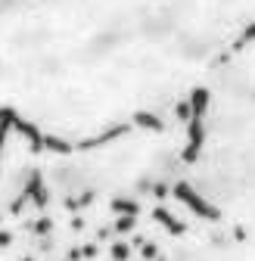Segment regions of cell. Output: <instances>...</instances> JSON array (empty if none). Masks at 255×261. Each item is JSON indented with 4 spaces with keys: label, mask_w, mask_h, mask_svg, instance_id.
I'll return each instance as SVG.
<instances>
[{
    "label": "cell",
    "mask_w": 255,
    "mask_h": 261,
    "mask_svg": "<svg viewBox=\"0 0 255 261\" xmlns=\"http://www.w3.org/2000/svg\"><path fill=\"white\" fill-rule=\"evenodd\" d=\"M13 127H16L19 134L31 143V149H35V152H41V149H44V134H41V130L31 124V121H25V118H19V115H16V118H13Z\"/></svg>",
    "instance_id": "cell-3"
},
{
    "label": "cell",
    "mask_w": 255,
    "mask_h": 261,
    "mask_svg": "<svg viewBox=\"0 0 255 261\" xmlns=\"http://www.w3.org/2000/svg\"><path fill=\"white\" fill-rule=\"evenodd\" d=\"M28 196L35 199L38 205H44L47 202V193H44V187H41V177L38 174H31V184H28Z\"/></svg>",
    "instance_id": "cell-7"
},
{
    "label": "cell",
    "mask_w": 255,
    "mask_h": 261,
    "mask_svg": "<svg viewBox=\"0 0 255 261\" xmlns=\"http://www.w3.org/2000/svg\"><path fill=\"white\" fill-rule=\"evenodd\" d=\"M112 258L115 261H128V258H131V249H128L124 243H118V246H112Z\"/></svg>",
    "instance_id": "cell-11"
},
{
    "label": "cell",
    "mask_w": 255,
    "mask_h": 261,
    "mask_svg": "<svg viewBox=\"0 0 255 261\" xmlns=\"http://www.w3.org/2000/svg\"><path fill=\"white\" fill-rule=\"evenodd\" d=\"M134 124L149 127V130H162V127H165L162 118H156V115H149V112H137V115H134Z\"/></svg>",
    "instance_id": "cell-6"
},
{
    "label": "cell",
    "mask_w": 255,
    "mask_h": 261,
    "mask_svg": "<svg viewBox=\"0 0 255 261\" xmlns=\"http://www.w3.org/2000/svg\"><path fill=\"white\" fill-rule=\"evenodd\" d=\"M152 221H159V224H165V227H168L171 233H184V230H187V227H184V224H181L177 218H171V215H168L165 208H152Z\"/></svg>",
    "instance_id": "cell-4"
},
{
    "label": "cell",
    "mask_w": 255,
    "mask_h": 261,
    "mask_svg": "<svg viewBox=\"0 0 255 261\" xmlns=\"http://www.w3.org/2000/svg\"><path fill=\"white\" fill-rule=\"evenodd\" d=\"M44 149H53V152H62V155H69V152H72V143L59 140V137H50V134H44Z\"/></svg>",
    "instance_id": "cell-8"
},
{
    "label": "cell",
    "mask_w": 255,
    "mask_h": 261,
    "mask_svg": "<svg viewBox=\"0 0 255 261\" xmlns=\"http://www.w3.org/2000/svg\"><path fill=\"white\" fill-rule=\"evenodd\" d=\"M249 41H255V22H252V25H249V28H246V31H243V38H240V41H237V47H246V44H249Z\"/></svg>",
    "instance_id": "cell-12"
},
{
    "label": "cell",
    "mask_w": 255,
    "mask_h": 261,
    "mask_svg": "<svg viewBox=\"0 0 255 261\" xmlns=\"http://www.w3.org/2000/svg\"><path fill=\"white\" fill-rule=\"evenodd\" d=\"M115 230H118V233H128V230H134V215H128V218H118V221H115Z\"/></svg>",
    "instance_id": "cell-10"
},
{
    "label": "cell",
    "mask_w": 255,
    "mask_h": 261,
    "mask_svg": "<svg viewBox=\"0 0 255 261\" xmlns=\"http://www.w3.org/2000/svg\"><path fill=\"white\" fill-rule=\"evenodd\" d=\"M177 115H181L184 121H190V103H177Z\"/></svg>",
    "instance_id": "cell-13"
},
{
    "label": "cell",
    "mask_w": 255,
    "mask_h": 261,
    "mask_svg": "<svg viewBox=\"0 0 255 261\" xmlns=\"http://www.w3.org/2000/svg\"><path fill=\"white\" fill-rule=\"evenodd\" d=\"M112 208L121 212V215H124V212H128V215H137V202H131V199H115Z\"/></svg>",
    "instance_id": "cell-9"
},
{
    "label": "cell",
    "mask_w": 255,
    "mask_h": 261,
    "mask_svg": "<svg viewBox=\"0 0 255 261\" xmlns=\"http://www.w3.org/2000/svg\"><path fill=\"white\" fill-rule=\"evenodd\" d=\"M124 130H131L128 124H115V127H109L106 134H100V137H93V140H87V143H81V146H100V143H109V140H115V137H121Z\"/></svg>",
    "instance_id": "cell-5"
},
{
    "label": "cell",
    "mask_w": 255,
    "mask_h": 261,
    "mask_svg": "<svg viewBox=\"0 0 255 261\" xmlns=\"http://www.w3.org/2000/svg\"><path fill=\"white\" fill-rule=\"evenodd\" d=\"M174 199L177 202H184L190 212H196L199 218H206V221H218L221 218V212L209 202V199H202V196L190 187V184H174Z\"/></svg>",
    "instance_id": "cell-1"
},
{
    "label": "cell",
    "mask_w": 255,
    "mask_h": 261,
    "mask_svg": "<svg viewBox=\"0 0 255 261\" xmlns=\"http://www.w3.org/2000/svg\"><path fill=\"white\" fill-rule=\"evenodd\" d=\"M25 261H31V258H25Z\"/></svg>",
    "instance_id": "cell-14"
},
{
    "label": "cell",
    "mask_w": 255,
    "mask_h": 261,
    "mask_svg": "<svg viewBox=\"0 0 255 261\" xmlns=\"http://www.w3.org/2000/svg\"><path fill=\"white\" fill-rule=\"evenodd\" d=\"M202 118H206V115L190 112V121H187V146H184V162H196V155H199V149H202V140H206Z\"/></svg>",
    "instance_id": "cell-2"
}]
</instances>
